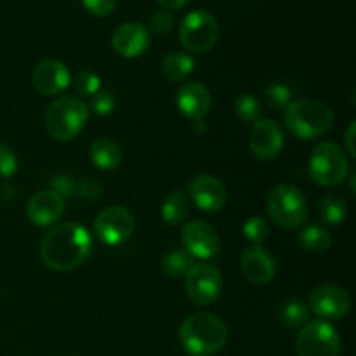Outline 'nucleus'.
<instances>
[{
  "label": "nucleus",
  "mask_w": 356,
  "mask_h": 356,
  "mask_svg": "<svg viewBox=\"0 0 356 356\" xmlns=\"http://www.w3.org/2000/svg\"><path fill=\"white\" fill-rule=\"evenodd\" d=\"M90 254H92L90 233L76 222L56 225L40 243L42 263L59 273L82 266Z\"/></svg>",
  "instance_id": "f257e3e1"
},
{
  "label": "nucleus",
  "mask_w": 356,
  "mask_h": 356,
  "mask_svg": "<svg viewBox=\"0 0 356 356\" xmlns=\"http://www.w3.org/2000/svg\"><path fill=\"white\" fill-rule=\"evenodd\" d=\"M228 327L212 313H193L179 329V343L191 356H212L225 348Z\"/></svg>",
  "instance_id": "f03ea898"
},
{
  "label": "nucleus",
  "mask_w": 356,
  "mask_h": 356,
  "mask_svg": "<svg viewBox=\"0 0 356 356\" xmlns=\"http://www.w3.org/2000/svg\"><path fill=\"white\" fill-rule=\"evenodd\" d=\"M284 124L294 138L308 141L325 136L332 129L334 111L323 101L298 99L285 108Z\"/></svg>",
  "instance_id": "7ed1b4c3"
},
{
  "label": "nucleus",
  "mask_w": 356,
  "mask_h": 356,
  "mask_svg": "<svg viewBox=\"0 0 356 356\" xmlns=\"http://www.w3.org/2000/svg\"><path fill=\"white\" fill-rule=\"evenodd\" d=\"M45 129L56 141H73L89 120V108L75 96H63L52 101L45 111Z\"/></svg>",
  "instance_id": "20e7f679"
},
{
  "label": "nucleus",
  "mask_w": 356,
  "mask_h": 356,
  "mask_svg": "<svg viewBox=\"0 0 356 356\" xmlns=\"http://www.w3.org/2000/svg\"><path fill=\"white\" fill-rule=\"evenodd\" d=\"M268 214L280 228L296 229L308 218V202L299 188L278 184L268 195Z\"/></svg>",
  "instance_id": "39448f33"
},
{
  "label": "nucleus",
  "mask_w": 356,
  "mask_h": 356,
  "mask_svg": "<svg viewBox=\"0 0 356 356\" xmlns=\"http://www.w3.org/2000/svg\"><path fill=\"white\" fill-rule=\"evenodd\" d=\"M350 174L348 156L336 143H320L309 156V176L323 188L344 183Z\"/></svg>",
  "instance_id": "423d86ee"
},
{
  "label": "nucleus",
  "mask_w": 356,
  "mask_h": 356,
  "mask_svg": "<svg viewBox=\"0 0 356 356\" xmlns=\"http://www.w3.org/2000/svg\"><path fill=\"white\" fill-rule=\"evenodd\" d=\"M219 37L216 17L207 10H193L186 14L179 26V42L184 49L195 54L211 51Z\"/></svg>",
  "instance_id": "0eeeda50"
},
{
  "label": "nucleus",
  "mask_w": 356,
  "mask_h": 356,
  "mask_svg": "<svg viewBox=\"0 0 356 356\" xmlns=\"http://www.w3.org/2000/svg\"><path fill=\"white\" fill-rule=\"evenodd\" d=\"M298 356H339L341 339L329 322L315 320L301 329L296 339Z\"/></svg>",
  "instance_id": "6e6552de"
},
{
  "label": "nucleus",
  "mask_w": 356,
  "mask_h": 356,
  "mask_svg": "<svg viewBox=\"0 0 356 356\" xmlns=\"http://www.w3.org/2000/svg\"><path fill=\"white\" fill-rule=\"evenodd\" d=\"M188 299L195 306H211L222 291L221 271L209 263H197L184 275Z\"/></svg>",
  "instance_id": "1a4fd4ad"
},
{
  "label": "nucleus",
  "mask_w": 356,
  "mask_h": 356,
  "mask_svg": "<svg viewBox=\"0 0 356 356\" xmlns=\"http://www.w3.org/2000/svg\"><path fill=\"white\" fill-rule=\"evenodd\" d=\"M134 216L120 205H110L103 209L94 219V235L104 245H122L134 235Z\"/></svg>",
  "instance_id": "9d476101"
},
{
  "label": "nucleus",
  "mask_w": 356,
  "mask_h": 356,
  "mask_svg": "<svg viewBox=\"0 0 356 356\" xmlns=\"http://www.w3.org/2000/svg\"><path fill=\"white\" fill-rule=\"evenodd\" d=\"M309 309L323 322L339 320L348 315L351 308V298L343 287L334 284H325L316 287L309 294Z\"/></svg>",
  "instance_id": "9b49d317"
},
{
  "label": "nucleus",
  "mask_w": 356,
  "mask_h": 356,
  "mask_svg": "<svg viewBox=\"0 0 356 356\" xmlns=\"http://www.w3.org/2000/svg\"><path fill=\"white\" fill-rule=\"evenodd\" d=\"M181 242L195 259H211L219 252V235L209 222L202 219L186 222L181 229Z\"/></svg>",
  "instance_id": "f8f14e48"
},
{
  "label": "nucleus",
  "mask_w": 356,
  "mask_h": 356,
  "mask_svg": "<svg viewBox=\"0 0 356 356\" xmlns=\"http://www.w3.org/2000/svg\"><path fill=\"white\" fill-rule=\"evenodd\" d=\"M284 129L277 122L270 120V118H259L257 122H254L249 146L256 159L263 160V162L277 159L284 149Z\"/></svg>",
  "instance_id": "ddd939ff"
},
{
  "label": "nucleus",
  "mask_w": 356,
  "mask_h": 356,
  "mask_svg": "<svg viewBox=\"0 0 356 356\" xmlns=\"http://www.w3.org/2000/svg\"><path fill=\"white\" fill-rule=\"evenodd\" d=\"M190 200L204 212H219L228 202V190L225 184L211 174L197 176L188 184Z\"/></svg>",
  "instance_id": "4468645a"
},
{
  "label": "nucleus",
  "mask_w": 356,
  "mask_h": 356,
  "mask_svg": "<svg viewBox=\"0 0 356 356\" xmlns=\"http://www.w3.org/2000/svg\"><path fill=\"white\" fill-rule=\"evenodd\" d=\"M72 82L68 66L58 59H44L31 72V83L42 96H59Z\"/></svg>",
  "instance_id": "2eb2a0df"
},
{
  "label": "nucleus",
  "mask_w": 356,
  "mask_h": 356,
  "mask_svg": "<svg viewBox=\"0 0 356 356\" xmlns=\"http://www.w3.org/2000/svg\"><path fill=\"white\" fill-rule=\"evenodd\" d=\"M65 214V198L52 190H42L30 198L26 216L37 228H51Z\"/></svg>",
  "instance_id": "dca6fc26"
},
{
  "label": "nucleus",
  "mask_w": 356,
  "mask_h": 356,
  "mask_svg": "<svg viewBox=\"0 0 356 356\" xmlns=\"http://www.w3.org/2000/svg\"><path fill=\"white\" fill-rule=\"evenodd\" d=\"M152 42L149 30L141 23H124L113 31L111 45L122 58H139L145 54Z\"/></svg>",
  "instance_id": "f3484780"
},
{
  "label": "nucleus",
  "mask_w": 356,
  "mask_h": 356,
  "mask_svg": "<svg viewBox=\"0 0 356 356\" xmlns=\"http://www.w3.org/2000/svg\"><path fill=\"white\" fill-rule=\"evenodd\" d=\"M242 275L254 285H266L277 275V263L275 257L264 247L252 245L243 250L240 259Z\"/></svg>",
  "instance_id": "a211bd4d"
},
{
  "label": "nucleus",
  "mask_w": 356,
  "mask_h": 356,
  "mask_svg": "<svg viewBox=\"0 0 356 356\" xmlns=\"http://www.w3.org/2000/svg\"><path fill=\"white\" fill-rule=\"evenodd\" d=\"M176 104L181 115L190 120H204L211 111L212 97L207 87L200 82H188L179 87L176 94Z\"/></svg>",
  "instance_id": "6ab92c4d"
},
{
  "label": "nucleus",
  "mask_w": 356,
  "mask_h": 356,
  "mask_svg": "<svg viewBox=\"0 0 356 356\" xmlns=\"http://www.w3.org/2000/svg\"><path fill=\"white\" fill-rule=\"evenodd\" d=\"M89 156L101 170H115L122 163V149L115 141L99 138L90 145Z\"/></svg>",
  "instance_id": "aec40b11"
},
{
  "label": "nucleus",
  "mask_w": 356,
  "mask_h": 356,
  "mask_svg": "<svg viewBox=\"0 0 356 356\" xmlns=\"http://www.w3.org/2000/svg\"><path fill=\"white\" fill-rule=\"evenodd\" d=\"M160 68L169 82H183L193 73L195 59L186 52H170L162 59Z\"/></svg>",
  "instance_id": "412c9836"
},
{
  "label": "nucleus",
  "mask_w": 356,
  "mask_h": 356,
  "mask_svg": "<svg viewBox=\"0 0 356 356\" xmlns=\"http://www.w3.org/2000/svg\"><path fill=\"white\" fill-rule=\"evenodd\" d=\"M188 212H190V200H188L183 191H172V193L167 195L162 209H160L162 219L170 226L181 225L183 221H186Z\"/></svg>",
  "instance_id": "4be33fe9"
},
{
  "label": "nucleus",
  "mask_w": 356,
  "mask_h": 356,
  "mask_svg": "<svg viewBox=\"0 0 356 356\" xmlns=\"http://www.w3.org/2000/svg\"><path fill=\"white\" fill-rule=\"evenodd\" d=\"M318 214L327 225H343L348 218V205L337 195H325L318 204Z\"/></svg>",
  "instance_id": "5701e85b"
},
{
  "label": "nucleus",
  "mask_w": 356,
  "mask_h": 356,
  "mask_svg": "<svg viewBox=\"0 0 356 356\" xmlns=\"http://www.w3.org/2000/svg\"><path fill=\"white\" fill-rule=\"evenodd\" d=\"M299 243L308 252H325L329 247L332 245V238L330 233L322 226H306L301 233H299Z\"/></svg>",
  "instance_id": "b1692460"
},
{
  "label": "nucleus",
  "mask_w": 356,
  "mask_h": 356,
  "mask_svg": "<svg viewBox=\"0 0 356 356\" xmlns=\"http://www.w3.org/2000/svg\"><path fill=\"white\" fill-rule=\"evenodd\" d=\"M162 271L169 278H179L188 273L191 266H193V257L186 252V250H170L162 257Z\"/></svg>",
  "instance_id": "393cba45"
},
{
  "label": "nucleus",
  "mask_w": 356,
  "mask_h": 356,
  "mask_svg": "<svg viewBox=\"0 0 356 356\" xmlns=\"http://www.w3.org/2000/svg\"><path fill=\"white\" fill-rule=\"evenodd\" d=\"M282 322L291 329H299L308 323L309 308L302 301H289L282 308Z\"/></svg>",
  "instance_id": "a878e982"
},
{
  "label": "nucleus",
  "mask_w": 356,
  "mask_h": 356,
  "mask_svg": "<svg viewBox=\"0 0 356 356\" xmlns=\"http://www.w3.org/2000/svg\"><path fill=\"white\" fill-rule=\"evenodd\" d=\"M261 103L254 94H240L235 101V113L238 115L240 120L254 122L259 120L261 117Z\"/></svg>",
  "instance_id": "bb28decb"
},
{
  "label": "nucleus",
  "mask_w": 356,
  "mask_h": 356,
  "mask_svg": "<svg viewBox=\"0 0 356 356\" xmlns=\"http://www.w3.org/2000/svg\"><path fill=\"white\" fill-rule=\"evenodd\" d=\"M243 236L249 240L252 245H261L263 242H266L268 235H270V225L264 218L261 216H252V218L247 219L243 222Z\"/></svg>",
  "instance_id": "cd10ccee"
},
{
  "label": "nucleus",
  "mask_w": 356,
  "mask_h": 356,
  "mask_svg": "<svg viewBox=\"0 0 356 356\" xmlns=\"http://www.w3.org/2000/svg\"><path fill=\"white\" fill-rule=\"evenodd\" d=\"M115 106H117V99H115L113 92L111 90H97L94 96H90L89 104V113L92 111L97 117H106V115L113 113Z\"/></svg>",
  "instance_id": "c85d7f7f"
},
{
  "label": "nucleus",
  "mask_w": 356,
  "mask_h": 356,
  "mask_svg": "<svg viewBox=\"0 0 356 356\" xmlns=\"http://www.w3.org/2000/svg\"><path fill=\"white\" fill-rule=\"evenodd\" d=\"M264 96L273 110H285L292 103L291 87L284 86V83H270L264 90Z\"/></svg>",
  "instance_id": "c756f323"
},
{
  "label": "nucleus",
  "mask_w": 356,
  "mask_h": 356,
  "mask_svg": "<svg viewBox=\"0 0 356 356\" xmlns=\"http://www.w3.org/2000/svg\"><path fill=\"white\" fill-rule=\"evenodd\" d=\"M75 90L80 96H94L101 89V79L90 70H80L73 80Z\"/></svg>",
  "instance_id": "7c9ffc66"
},
{
  "label": "nucleus",
  "mask_w": 356,
  "mask_h": 356,
  "mask_svg": "<svg viewBox=\"0 0 356 356\" xmlns=\"http://www.w3.org/2000/svg\"><path fill=\"white\" fill-rule=\"evenodd\" d=\"M17 170V159L9 146L0 143V179H9Z\"/></svg>",
  "instance_id": "2f4dec72"
},
{
  "label": "nucleus",
  "mask_w": 356,
  "mask_h": 356,
  "mask_svg": "<svg viewBox=\"0 0 356 356\" xmlns=\"http://www.w3.org/2000/svg\"><path fill=\"white\" fill-rule=\"evenodd\" d=\"M75 191L79 193V197L86 198V200H97L103 195V186H101V183L97 179L86 177V179H80L76 183Z\"/></svg>",
  "instance_id": "473e14b6"
},
{
  "label": "nucleus",
  "mask_w": 356,
  "mask_h": 356,
  "mask_svg": "<svg viewBox=\"0 0 356 356\" xmlns=\"http://www.w3.org/2000/svg\"><path fill=\"white\" fill-rule=\"evenodd\" d=\"M83 7L89 14L96 17L110 16L118 6V0H82Z\"/></svg>",
  "instance_id": "72a5a7b5"
},
{
  "label": "nucleus",
  "mask_w": 356,
  "mask_h": 356,
  "mask_svg": "<svg viewBox=\"0 0 356 356\" xmlns=\"http://www.w3.org/2000/svg\"><path fill=\"white\" fill-rule=\"evenodd\" d=\"M49 190H52L54 193H58L61 198H70L73 197V193H75V186L76 184L73 183V179L70 176H66V174H58V176H54L51 179V183H49Z\"/></svg>",
  "instance_id": "f704fd0d"
},
{
  "label": "nucleus",
  "mask_w": 356,
  "mask_h": 356,
  "mask_svg": "<svg viewBox=\"0 0 356 356\" xmlns=\"http://www.w3.org/2000/svg\"><path fill=\"white\" fill-rule=\"evenodd\" d=\"M174 28V16L170 13H156L149 19V30L155 35H167Z\"/></svg>",
  "instance_id": "c9c22d12"
},
{
  "label": "nucleus",
  "mask_w": 356,
  "mask_h": 356,
  "mask_svg": "<svg viewBox=\"0 0 356 356\" xmlns=\"http://www.w3.org/2000/svg\"><path fill=\"white\" fill-rule=\"evenodd\" d=\"M355 132H356V122H351L350 127H348V131H346V149L351 156H356Z\"/></svg>",
  "instance_id": "e433bc0d"
},
{
  "label": "nucleus",
  "mask_w": 356,
  "mask_h": 356,
  "mask_svg": "<svg viewBox=\"0 0 356 356\" xmlns=\"http://www.w3.org/2000/svg\"><path fill=\"white\" fill-rule=\"evenodd\" d=\"M156 2L162 7H165V9H181V7L186 6L190 0H156Z\"/></svg>",
  "instance_id": "4c0bfd02"
},
{
  "label": "nucleus",
  "mask_w": 356,
  "mask_h": 356,
  "mask_svg": "<svg viewBox=\"0 0 356 356\" xmlns=\"http://www.w3.org/2000/svg\"><path fill=\"white\" fill-rule=\"evenodd\" d=\"M202 124H204V122H202V120L195 122V131H197V132H205V131H207V127H205V125H202Z\"/></svg>",
  "instance_id": "58836bf2"
}]
</instances>
